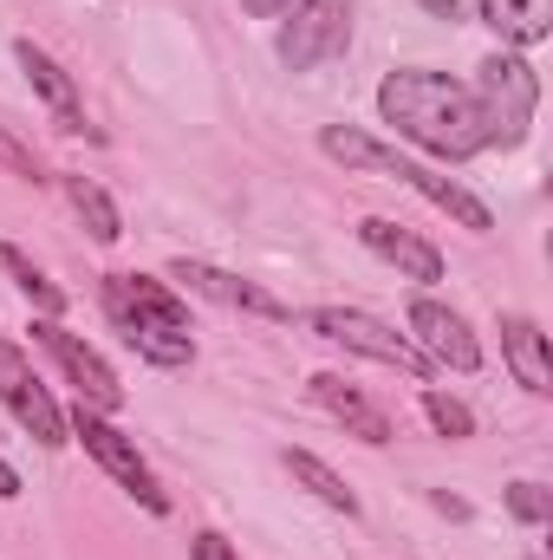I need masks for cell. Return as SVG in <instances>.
<instances>
[{
    "label": "cell",
    "mask_w": 553,
    "mask_h": 560,
    "mask_svg": "<svg viewBox=\"0 0 553 560\" xmlns=\"http://www.w3.org/2000/svg\"><path fill=\"white\" fill-rule=\"evenodd\" d=\"M378 112H385V125H398L430 156L469 163V156L489 150V125H482L475 85H456L443 72H391L378 85Z\"/></svg>",
    "instance_id": "cell-1"
},
{
    "label": "cell",
    "mask_w": 553,
    "mask_h": 560,
    "mask_svg": "<svg viewBox=\"0 0 553 560\" xmlns=\"http://www.w3.org/2000/svg\"><path fill=\"white\" fill-rule=\"evenodd\" d=\"M105 313L111 326L125 332V346L150 359V365H189L196 359V339H189V306L163 287V280L143 275H105Z\"/></svg>",
    "instance_id": "cell-2"
},
{
    "label": "cell",
    "mask_w": 553,
    "mask_h": 560,
    "mask_svg": "<svg viewBox=\"0 0 553 560\" xmlns=\"http://www.w3.org/2000/svg\"><path fill=\"white\" fill-rule=\"evenodd\" d=\"M306 326L319 332V339H332V346H345V352H358V359H378V365H391V372H404V378H430V359L416 352L404 332H391L385 319H372V313H358V306H313L306 313Z\"/></svg>",
    "instance_id": "cell-3"
},
{
    "label": "cell",
    "mask_w": 553,
    "mask_h": 560,
    "mask_svg": "<svg viewBox=\"0 0 553 560\" xmlns=\"http://www.w3.org/2000/svg\"><path fill=\"white\" fill-rule=\"evenodd\" d=\"M475 105H482V125H489V143H521L528 125H534V105H541V85L528 72V59L515 52H495L475 79Z\"/></svg>",
    "instance_id": "cell-4"
},
{
    "label": "cell",
    "mask_w": 553,
    "mask_h": 560,
    "mask_svg": "<svg viewBox=\"0 0 553 560\" xmlns=\"http://www.w3.org/2000/svg\"><path fill=\"white\" fill-rule=\"evenodd\" d=\"M274 46L280 66H293V72H313V66L339 59L352 46V0H299Z\"/></svg>",
    "instance_id": "cell-5"
},
{
    "label": "cell",
    "mask_w": 553,
    "mask_h": 560,
    "mask_svg": "<svg viewBox=\"0 0 553 560\" xmlns=\"http://www.w3.org/2000/svg\"><path fill=\"white\" fill-rule=\"evenodd\" d=\"M66 430H72V436H79V443H85V450H92V456H98V463H105V469H111V476H118V482L131 489V495H138L150 515H169V495L156 489V476H150V463L138 456V443H131V436H125L118 423L105 418V411L79 405V411L66 418Z\"/></svg>",
    "instance_id": "cell-6"
},
{
    "label": "cell",
    "mask_w": 553,
    "mask_h": 560,
    "mask_svg": "<svg viewBox=\"0 0 553 560\" xmlns=\"http://www.w3.org/2000/svg\"><path fill=\"white\" fill-rule=\"evenodd\" d=\"M0 405L26 423L33 443H46V450L66 443V411L52 405V392L39 385V372H33V365L20 359V346H7V339H0Z\"/></svg>",
    "instance_id": "cell-7"
},
{
    "label": "cell",
    "mask_w": 553,
    "mask_h": 560,
    "mask_svg": "<svg viewBox=\"0 0 553 560\" xmlns=\"http://www.w3.org/2000/svg\"><path fill=\"white\" fill-rule=\"evenodd\" d=\"M33 332H39V346H46V352L66 365V378L79 385V405H92V411H118V405H125V385H118V372H111V365H105V359H98V352L79 339V332H66L59 319H39Z\"/></svg>",
    "instance_id": "cell-8"
},
{
    "label": "cell",
    "mask_w": 553,
    "mask_h": 560,
    "mask_svg": "<svg viewBox=\"0 0 553 560\" xmlns=\"http://www.w3.org/2000/svg\"><path fill=\"white\" fill-rule=\"evenodd\" d=\"M411 332H416V352L430 365H449V372H475L482 365V346H475L469 319L449 313L443 300H411Z\"/></svg>",
    "instance_id": "cell-9"
},
{
    "label": "cell",
    "mask_w": 553,
    "mask_h": 560,
    "mask_svg": "<svg viewBox=\"0 0 553 560\" xmlns=\"http://www.w3.org/2000/svg\"><path fill=\"white\" fill-rule=\"evenodd\" d=\"M169 280H183V287L202 293V300H222V306H242V313H261V319H286V306H280L261 280L222 275V268H209V261H189V255H183V261H169Z\"/></svg>",
    "instance_id": "cell-10"
},
{
    "label": "cell",
    "mask_w": 553,
    "mask_h": 560,
    "mask_svg": "<svg viewBox=\"0 0 553 560\" xmlns=\"http://www.w3.org/2000/svg\"><path fill=\"white\" fill-rule=\"evenodd\" d=\"M385 176L411 183V189L423 196V202H436L443 215H456V222H462V229H475V235H489V229H495V215H489V209H482V202H475V196H469L462 183H449V176L423 170V163H411V156H398V150L385 156Z\"/></svg>",
    "instance_id": "cell-11"
},
{
    "label": "cell",
    "mask_w": 553,
    "mask_h": 560,
    "mask_svg": "<svg viewBox=\"0 0 553 560\" xmlns=\"http://www.w3.org/2000/svg\"><path fill=\"white\" fill-rule=\"evenodd\" d=\"M358 242L378 255V261H391L398 275H411V280H443V255L430 248V242H416L404 222H385V215H365L358 222Z\"/></svg>",
    "instance_id": "cell-12"
},
{
    "label": "cell",
    "mask_w": 553,
    "mask_h": 560,
    "mask_svg": "<svg viewBox=\"0 0 553 560\" xmlns=\"http://www.w3.org/2000/svg\"><path fill=\"white\" fill-rule=\"evenodd\" d=\"M313 398H319L332 418L345 423L352 436H365V443H391V436H398V430H391V418H385V411H378L358 385H345L339 372H319V378H313Z\"/></svg>",
    "instance_id": "cell-13"
},
{
    "label": "cell",
    "mask_w": 553,
    "mask_h": 560,
    "mask_svg": "<svg viewBox=\"0 0 553 560\" xmlns=\"http://www.w3.org/2000/svg\"><path fill=\"white\" fill-rule=\"evenodd\" d=\"M13 59H20V72L33 79V92L52 105V118H59V131H85V112H79V85L59 72V59L52 52H39L33 39H20L13 46Z\"/></svg>",
    "instance_id": "cell-14"
},
{
    "label": "cell",
    "mask_w": 553,
    "mask_h": 560,
    "mask_svg": "<svg viewBox=\"0 0 553 560\" xmlns=\"http://www.w3.org/2000/svg\"><path fill=\"white\" fill-rule=\"evenodd\" d=\"M502 352H508V365H515V378L534 392V398H548L553 392V365H548V332L528 319V313H508L502 319Z\"/></svg>",
    "instance_id": "cell-15"
},
{
    "label": "cell",
    "mask_w": 553,
    "mask_h": 560,
    "mask_svg": "<svg viewBox=\"0 0 553 560\" xmlns=\"http://www.w3.org/2000/svg\"><path fill=\"white\" fill-rule=\"evenodd\" d=\"M482 20L508 46H541L553 33V0H482Z\"/></svg>",
    "instance_id": "cell-16"
},
{
    "label": "cell",
    "mask_w": 553,
    "mask_h": 560,
    "mask_svg": "<svg viewBox=\"0 0 553 560\" xmlns=\"http://www.w3.org/2000/svg\"><path fill=\"white\" fill-rule=\"evenodd\" d=\"M286 476H293L299 489H313L326 509H339V515H358V495L345 489V476H332V469H326L313 450H286Z\"/></svg>",
    "instance_id": "cell-17"
},
{
    "label": "cell",
    "mask_w": 553,
    "mask_h": 560,
    "mask_svg": "<svg viewBox=\"0 0 553 560\" xmlns=\"http://www.w3.org/2000/svg\"><path fill=\"white\" fill-rule=\"evenodd\" d=\"M66 196H72V209L85 215V229H92V242H118L125 235V222H118V209H111V196L92 183V176H66Z\"/></svg>",
    "instance_id": "cell-18"
},
{
    "label": "cell",
    "mask_w": 553,
    "mask_h": 560,
    "mask_svg": "<svg viewBox=\"0 0 553 560\" xmlns=\"http://www.w3.org/2000/svg\"><path fill=\"white\" fill-rule=\"evenodd\" d=\"M319 150L339 156L345 170H385V156H391L378 138H365V131H352V125H326V131H319Z\"/></svg>",
    "instance_id": "cell-19"
},
{
    "label": "cell",
    "mask_w": 553,
    "mask_h": 560,
    "mask_svg": "<svg viewBox=\"0 0 553 560\" xmlns=\"http://www.w3.org/2000/svg\"><path fill=\"white\" fill-rule=\"evenodd\" d=\"M0 268H7V275L20 280V293H26V300L39 306V319H59V313H66V293H59L52 280L39 275V268H33V261H26L20 248H0Z\"/></svg>",
    "instance_id": "cell-20"
},
{
    "label": "cell",
    "mask_w": 553,
    "mask_h": 560,
    "mask_svg": "<svg viewBox=\"0 0 553 560\" xmlns=\"http://www.w3.org/2000/svg\"><path fill=\"white\" fill-rule=\"evenodd\" d=\"M423 418L436 423L443 436H469V430H475V418H469V405H456L449 392H423Z\"/></svg>",
    "instance_id": "cell-21"
},
{
    "label": "cell",
    "mask_w": 553,
    "mask_h": 560,
    "mask_svg": "<svg viewBox=\"0 0 553 560\" xmlns=\"http://www.w3.org/2000/svg\"><path fill=\"white\" fill-rule=\"evenodd\" d=\"M508 509H515V522H528V528H548L553 495L541 489V482H515V489H508Z\"/></svg>",
    "instance_id": "cell-22"
},
{
    "label": "cell",
    "mask_w": 553,
    "mask_h": 560,
    "mask_svg": "<svg viewBox=\"0 0 553 560\" xmlns=\"http://www.w3.org/2000/svg\"><path fill=\"white\" fill-rule=\"evenodd\" d=\"M0 163H7L13 176H26V183H46V176H39V156H33L26 143H13L7 131H0Z\"/></svg>",
    "instance_id": "cell-23"
},
{
    "label": "cell",
    "mask_w": 553,
    "mask_h": 560,
    "mask_svg": "<svg viewBox=\"0 0 553 560\" xmlns=\"http://www.w3.org/2000/svg\"><path fill=\"white\" fill-rule=\"evenodd\" d=\"M196 560H235V548L222 535H196Z\"/></svg>",
    "instance_id": "cell-24"
},
{
    "label": "cell",
    "mask_w": 553,
    "mask_h": 560,
    "mask_svg": "<svg viewBox=\"0 0 553 560\" xmlns=\"http://www.w3.org/2000/svg\"><path fill=\"white\" fill-rule=\"evenodd\" d=\"M242 7H248L255 20H274V13H286V7H293V0H242Z\"/></svg>",
    "instance_id": "cell-25"
},
{
    "label": "cell",
    "mask_w": 553,
    "mask_h": 560,
    "mask_svg": "<svg viewBox=\"0 0 553 560\" xmlns=\"http://www.w3.org/2000/svg\"><path fill=\"white\" fill-rule=\"evenodd\" d=\"M416 7L436 13V20H456V13H462V0H416Z\"/></svg>",
    "instance_id": "cell-26"
},
{
    "label": "cell",
    "mask_w": 553,
    "mask_h": 560,
    "mask_svg": "<svg viewBox=\"0 0 553 560\" xmlns=\"http://www.w3.org/2000/svg\"><path fill=\"white\" fill-rule=\"evenodd\" d=\"M20 495V476H13V463H0V502H13Z\"/></svg>",
    "instance_id": "cell-27"
}]
</instances>
